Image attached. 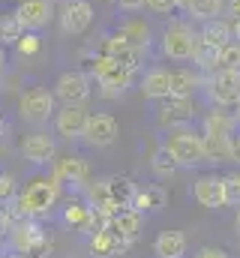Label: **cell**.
<instances>
[{"mask_svg": "<svg viewBox=\"0 0 240 258\" xmlns=\"http://www.w3.org/2000/svg\"><path fill=\"white\" fill-rule=\"evenodd\" d=\"M201 48V36H198V24L183 18V15H171L165 18L162 30L156 33V57L168 60V63H192L195 54Z\"/></svg>", "mask_w": 240, "mask_h": 258, "instance_id": "cell-1", "label": "cell"}, {"mask_svg": "<svg viewBox=\"0 0 240 258\" xmlns=\"http://www.w3.org/2000/svg\"><path fill=\"white\" fill-rule=\"evenodd\" d=\"M60 192H63V186L51 174H39V177L27 180L24 186H18V192L12 198V210H15V216H27V219L48 216L60 204Z\"/></svg>", "mask_w": 240, "mask_h": 258, "instance_id": "cell-2", "label": "cell"}, {"mask_svg": "<svg viewBox=\"0 0 240 258\" xmlns=\"http://www.w3.org/2000/svg\"><path fill=\"white\" fill-rule=\"evenodd\" d=\"M87 72H90V78L96 81L102 99H120V96L132 87V81L138 78V72H135L132 66H126L123 60H114V57H108V54H99V51H90V57H87Z\"/></svg>", "mask_w": 240, "mask_h": 258, "instance_id": "cell-3", "label": "cell"}, {"mask_svg": "<svg viewBox=\"0 0 240 258\" xmlns=\"http://www.w3.org/2000/svg\"><path fill=\"white\" fill-rule=\"evenodd\" d=\"M159 144L171 153V159L177 162V168H201V165H207L204 135H201L198 126H183V129L162 132Z\"/></svg>", "mask_w": 240, "mask_h": 258, "instance_id": "cell-4", "label": "cell"}, {"mask_svg": "<svg viewBox=\"0 0 240 258\" xmlns=\"http://www.w3.org/2000/svg\"><path fill=\"white\" fill-rule=\"evenodd\" d=\"M18 120L27 123V126H45L51 123L54 111H57V99H54V90L45 87V84H30L18 93Z\"/></svg>", "mask_w": 240, "mask_h": 258, "instance_id": "cell-5", "label": "cell"}, {"mask_svg": "<svg viewBox=\"0 0 240 258\" xmlns=\"http://www.w3.org/2000/svg\"><path fill=\"white\" fill-rule=\"evenodd\" d=\"M198 111H195V96H165L153 102V123L159 132L195 126Z\"/></svg>", "mask_w": 240, "mask_h": 258, "instance_id": "cell-6", "label": "cell"}, {"mask_svg": "<svg viewBox=\"0 0 240 258\" xmlns=\"http://www.w3.org/2000/svg\"><path fill=\"white\" fill-rule=\"evenodd\" d=\"M51 90H54L57 105H87V99L93 96V78L87 69L69 66L54 78Z\"/></svg>", "mask_w": 240, "mask_h": 258, "instance_id": "cell-7", "label": "cell"}, {"mask_svg": "<svg viewBox=\"0 0 240 258\" xmlns=\"http://www.w3.org/2000/svg\"><path fill=\"white\" fill-rule=\"evenodd\" d=\"M207 105L216 108H237L240 102V69H225V72H213L204 75V87L201 93Z\"/></svg>", "mask_w": 240, "mask_h": 258, "instance_id": "cell-8", "label": "cell"}, {"mask_svg": "<svg viewBox=\"0 0 240 258\" xmlns=\"http://www.w3.org/2000/svg\"><path fill=\"white\" fill-rule=\"evenodd\" d=\"M54 21L63 36H84L96 21V6L93 0H60Z\"/></svg>", "mask_w": 240, "mask_h": 258, "instance_id": "cell-9", "label": "cell"}, {"mask_svg": "<svg viewBox=\"0 0 240 258\" xmlns=\"http://www.w3.org/2000/svg\"><path fill=\"white\" fill-rule=\"evenodd\" d=\"M18 150L30 165H51L57 159V135L42 126H33V132L21 138Z\"/></svg>", "mask_w": 240, "mask_h": 258, "instance_id": "cell-10", "label": "cell"}, {"mask_svg": "<svg viewBox=\"0 0 240 258\" xmlns=\"http://www.w3.org/2000/svg\"><path fill=\"white\" fill-rule=\"evenodd\" d=\"M120 135V123L114 114L108 111H90L87 114V123L81 132V144L84 147H93V150H102V147H111Z\"/></svg>", "mask_w": 240, "mask_h": 258, "instance_id": "cell-11", "label": "cell"}, {"mask_svg": "<svg viewBox=\"0 0 240 258\" xmlns=\"http://www.w3.org/2000/svg\"><path fill=\"white\" fill-rule=\"evenodd\" d=\"M192 201L204 210H222L228 207V192H225V177L216 171H204L192 183Z\"/></svg>", "mask_w": 240, "mask_h": 258, "instance_id": "cell-12", "label": "cell"}, {"mask_svg": "<svg viewBox=\"0 0 240 258\" xmlns=\"http://www.w3.org/2000/svg\"><path fill=\"white\" fill-rule=\"evenodd\" d=\"M138 84V93L147 99V102H159L165 96H171V66L165 63H150L144 66L135 78Z\"/></svg>", "mask_w": 240, "mask_h": 258, "instance_id": "cell-13", "label": "cell"}, {"mask_svg": "<svg viewBox=\"0 0 240 258\" xmlns=\"http://www.w3.org/2000/svg\"><path fill=\"white\" fill-rule=\"evenodd\" d=\"M87 108L84 105H57L54 117H51V132L57 135L60 141H81V132L87 123Z\"/></svg>", "mask_w": 240, "mask_h": 258, "instance_id": "cell-14", "label": "cell"}, {"mask_svg": "<svg viewBox=\"0 0 240 258\" xmlns=\"http://www.w3.org/2000/svg\"><path fill=\"white\" fill-rule=\"evenodd\" d=\"M51 177L57 180L60 186H75V189H87L90 183V165L81 156H57L51 162Z\"/></svg>", "mask_w": 240, "mask_h": 258, "instance_id": "cell-15", "label": "cell"}, {"mask_svg": "<svg viewBox=\"0 0 240 258\" xmlns=\"http://www.w3.org/2000/svg\"><path fill=\"white\" fill-rule=\"evenodd\" d=\"M15 15L21 18L24 30L42 33V30L54 21L57 6H54V0H18V3H15Z\"/></svg>", "mask_w": 240, "mask_h": 258, "instance_id": "cell-16", "label": "cell"}, {"mask_svg": "<svg viewBox=\"0 0 240 258\" xmlns=\"http://www.w3.org/2000/svg\"><path fill=\"white\" fill-rule=\"evenodd\" d=\"M198 129H201V135H228V138H234L240 132V123L231 108L207 105V111L198 117Z\"/></svg>", "mask_w": 240, "mask_h": 258, "instance_id": "cell-17", "label": "cell"}, {"mask_svg": "<svg viewBox=\"0 0 240 258\" xmlns=\"http://www.w3.org/2000/svg\"><path fill=\"white\" fill-rule=\"evenodd\" d=\"M117 30L135 45V48H147V51H153V45H156V33H153V24L147 21V18H141V15H123L117 21Z\"/></svg>", "mask_w": 240, "mask_h": 258, "instance_id": "cell-18", "label": "cell"}, {"mask_svg": "<svg viewBox=\"0 0 240 258\" xmlns=\"http://www.w3.org/2000/svg\"><path fill=\"white\" fill-rule=\"evenodd\" d=\"M204 87V72L192 63L171 66V96H198Z\"/></svg>", "mask_w": 240, "mask_h": 258, "instance_id": "cell-19", "label": "cell"}, {"mask_svg": "<svg viewBox=\"0 0 240 258\" xmlns=\"http://www.w3.org/2000/svg\"><path fill=\"white\" fill-rule=\"evenodd\" d=\"M9 243L15 252H33L39 243H42V228L36 225V219H27V216H18L9 228Z\"/></svg>", "mask_w": 240, "mask_h": 258, "instance_id": "cell-20", "label": "cell"}, {"mask_svg": "<svg viewBox=\"0 0 240 258\" xmlns=\"http://www.w3.org/2000/svg\"><path fill=\"white\" fill-rule=\"evenodd\" d=\"M108 228L117 234L123 243H132L141 234V228H144V213H138L135 207H123V210H117L108 219Z\"/></svg>", "mask_w": 240, "mask_h": 258, "instance_id": "cell-21", "label": "cell"}, {"mask_svg": "<svg viewBox=\"0 0 240 258\" xmlns=\"http://www.w3.org/2000/svg\"><path fill=\"white\" fill-rule=\"evenodd\" d=\"M222 9H225V0H177V12L195 24L222 18Z\"/></svg>", "mask_w": 240, "mask_h": 258, "instance_id": "cell-22", "label": "cell"}, {"mask_svg": "<svg viewBox=\"0 0 240 258\" xmlns=\"http://www.w3.org/2000/svg\"><path fill=\"white\" fill-rule=\"evenodd\" d=\"M165 204H168V192H165L162 183H144V186L135 189V198H132V207L138 213H144V216L159 213Z\"/></svg>", "mask_w": 240, "mask_h": 258, "instance_id": "cell-23", "label": "cell"}, {"mask_svg": "<svg viewBox=\"0 0 240 258\" xmlns=\"http://www.w3.org/2000/svg\"><path fill=\"white\" fill-rule=\"evenodd\" d=\"M123 246H126V243L120 240L108 225L96 228V231L90 234V240H87V249H90V255L93 258H114V255L123 252Z\"/></svg>", "mask_w": 240, "mask_h": 258, "instance_id": "cell-24", "label": "cell"}, {"mask_svg": "<svg viewBox=\"0 0 240 258\" xmlns=\"http://www.w3.org/2000/svg\"><path fill=\"white\" fill-rule=\"evenodd\" d=\"M207 165H231L234 162V138L228 135H204Z\"/></svg>", "mask_w": 240, "mask_h": 258, "instance_id": "cell-25", "label": "cell"}, {"mask_svg": "<svg viewBox=\"0 0 240 258\" xmlns=\"http://www.w3.org/2000/svg\"><path fill=\"white\" fill-rule=\"evenodd\" d=\"M186 249H189V243H186L183 231H162L153 240V255L156 258H183Z\"/></svg>", "mask_w": 240, "mask_h": 258, "instance_id": "cell-26", "label": "cell"}, {"mask_svg": "<svg viewBox=\"0 0 240 258\" xmlns=\"http://www.w3.org/2000/svg\"><path fill=\"white\" fill-rule=\"evenodd\" d=\"M105 186H108V195H111V201H114L117 210L132 207V198H135V189H138L132 177H126V174H111V177H105Z\"/></svg>", "mask_w": 240, "mask_h": 258, "instance_id": "cell-27", "label": "cell"}, {"mask_svg": "<svg viewBox=\"0 0 240 258\" xmlns=\"http://www.w3.org/2000/svg\"><path fill=\"white\" fill-rule=\"evenodd\" d=\"M21 33H24V24H21V18L15 15V9L0 12V45H3V48H12V45L21 39Z\"/></svg>", "mask_w": 240, "mask_h": 258, "instance_id": "cell-28", "label": "cell"}, {"mask_svg": "<svg viewBox=\"0 0 240 258\" xmlns=\"http://www.w3.org/2000/svg\"><path fill=\"white\" fill-rule=\"evenodd\" d=\"M150 168H153V174L156 177H171V174H177L180 168H177V162L171 159V153L159 144L156 147V153H153V159H150Z\"/></svg>", "mask_w": 240, "mask_h": 258, "instance_id": "cell-29", "label": "cell"}, {"mask_svg": "<svg viewBox=\"0 0 240 258\" xmlns=\"http://www.w3.org/2000/svg\"><path fill=\"white\" fill-rule=\"evenodd\" d=\"M21 57H36L39 51H42V33H33V30H24L21 33V39L12 45Z\"/></svg>", "mask_w": 240, "mask_h": 258, "instance_id": "cell-30", "label": "cell"}, {"mask_svg": "<svg viewBox=\"0 0 240 258\" xmlns=\"http://www.w3.org/2000/svg\"><path fill=\"white\" fill-rule=\"evenodd\" d=\"M144 12L156 18H171L177 12V0H144Z\"/></svg>", "mask_w": 240, "mask_h": 258, "instance_id": "cell-31", "label": "cell"}, {"mask_svg": "<svg viewBox=\"0 0 240 258\" xmlns=\"http://www.w3.org/2000/svg\"><path fill=\"white\" fill-rule=\"evenodd\" d=\"M18 192V183L9 171H0V204H12V198Z\"/></svg>", "mask_w": 240, "mask_h": 258, "instance_id": "cell-32", "label": "cell"}, {"mask_svg": "<svg viewBox=\"0 0 240 258\" xmlns=\"http://www.w3.org/2000/svg\"><path fill=\"white\" fill-rule=\"evenodd\" d=\"M225 177V192H228V201L231 204H240V165L237 168H231L228 174H222Z\"/></svg>", "mask_w": 240, "mask_h": 258, "instance_id": "cell-33", "label": "cell"}, {"mask_svg": "<svg viewBox=\"0 0 240 258\" xmlns=\"http://www.w3.org/2000/svg\"><path fill=\"white\" fill-rule=\"evenodd\" d=\"M114 6H117L123 15H138V12H144V0H114Z\"/></svg>", "mask_w": 240, "mask_h": 258, "instance_id": "cell-34", "label": "cell"}, {"mask_svg": "<svg viewBox=\"0 0 240 258\" xmlns=\"http://www.w3.org/2000/svg\"><path fill=\"white\" fill-rule=\"evenodd\" d=\"M195 258H231V255L219 246H201V249H195Z\"/></svg>", "mask_w": 240, "mask_h": 258, "instance_id": "cell-35", "label": "cell"}, {"mask_svg": "<svg viewBox=\"0 0 240 258\" xmlns=\"http://www.w3.org/2000/svg\"><path fill=\"white\" fill-rule=\"evenodd\" d=\"M6 69H9V54H6V48L0 45V78L6 75Z\"/></svg>", "mask_w": 240, "mask_h": 258, "instance_id": "cell-36", "label": "cell"}, {"mask_svg": "<svg viewBox=\"0 0 240 258\" xmlns=\"http://www.w3.org/2000/svg\"><path fill=\"white\" fill-rule=\"evenodd\" d=\"M234 162L240 165V132L234 135Z\"/></svg>", "mask_w": 240, "mask_h": 258, "instance_id": "cell-37", "label": "cell"}, {"mask_svg": "<svg viewBox=\"0 0 240 258\" xmlns=\"http://www.w3.org/2000/svg\"><path fill=\"white\" fill-rule=\"evenodd\" d=\"M234 228L240 231V204H237V213H234Z\"/></svg>", "mask_w": 240, "mask_h": 258, "instance_id": "cell-38", "label": "cell"}, {"mask_svg": "<svg viewBox=\"0 0 240 258\" xmlns=\"http://www.w3.org/2000/svg\"><path fill=\"white\" fill-rule=\"evenodd\" d=\"M234 111V117H237V123H240V102H237V108H231Z\"/></svg>", "mask_w": 240, "mask_h": 258, "instance_id": "cell-39", "label": "cell"}, {"mask_svg": "<svg viewBox=\"0 0 240 258\" xmlns=\"http://www.w3.org/2000/svg\"><path fill=\"white\" fill-rule=\"evenodd\" d=\"M0 126H3V111H0Z\"/></svg>", "mask_w": 240, "mask_h": 258, "instance_id": "cell-40", "label": "cell"}]
</instances>
